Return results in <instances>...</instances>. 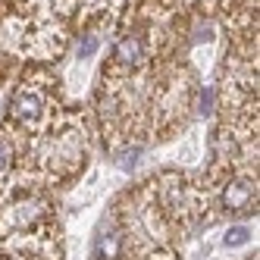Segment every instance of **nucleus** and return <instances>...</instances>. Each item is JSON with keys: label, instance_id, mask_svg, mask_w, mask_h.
Wrapping results in <instances>:
<instances>
[{"label": "nucleus", "instance_id": "obj_4", "mask_svg": "<svg viewBox=\"0 0 260 260\" xmlns=\"http://www.w3.org/2000/svg\"><path fill=\"white\" fill-rule=\"evenodd\" d=\"M248 238H251V229L248 226H232L226 232V238H222V245H226V248H238V245H245Z\"/></svg>", "mask_w": 260, "mask_h": 260}, {"label": "nucleus", "instance_id": "obj_6", "mask_svg": "<svg viewBox=\"0 0 260 260\" xmlns=\"http://www.w3.org/2000/svg\"><path fill=\"white\" fill-rule=\"evenodd\" d=\"M7 160H10V151H7V144L0 141V173L7 170Z\"/></svg>", "mask_w": 260, "mask_h": 260}, {"label": "nucleus", "instance_id": "obj_2", "mask_svg": "<svg viewBox=\"0 0 260 260\" xmlns=\"http://www.w3.org/2000/svg\"><path fill=\"white\" fill-rule=\"evenodd\" d=\"M41 113V98L35 91H22L19 98L13 101V116L16 119H35Z\"/></svg>", "mask_w": 260, "mask_h": 260}, {"label": "nucleus", "instance_id": "obj_1", "mask_svg": "<svg viewBox=\"0 0 260 260\" xmlns=\"http://www.w3.org/2000/svg\"><path fill=\"white\" fill-rule=\"evenodd\" d=\"M251 201H254V185L251 182H232L229 188L222 191V204H226V210H232V213L248 210Z\"/></svg>", "mask_w": 260, "mask_h": 260}, {"label": "nucleus", "instance_id": "obj_3", "mask_svg": "<svg viewBox=\"0 0 260 260\" xmlns=\"http://www.w3.org/2000/svg\"><path fill=\"white\" fill-rule=\"evenodd\" d=\"M116 60L125 63V66H135V63L141 60V44H138V38H125V41H119V47H116Z\"/></svg>", "mask_w": 260, "mask_h": 260}, {"label": "nucleus", "instance_id": "obj_5", "mask_svg": "<svg viewBox=\"0 0 260 260\" xmlns=\"http://www.w3.org/2000/svg\"><path fill=\"white\" fill-rule=\"evenodd\" d=\"M116 248H119V235H101V245H98V251L104 254V260H110V257H116Z\"/></svg>", "mask_w": 260, "mask_h": 260}, {"label": "nucleus", "instance_id": "obj_7", "mask_svg": "<svg viewBox=\"0 0 260 260\" xmlns=\"http://www.w3.org/2000/svg\"><path fill=\"white\" fill-rule=\"evenodd\" d=\"M91 50H94V38H85V44H82V50H79V53H82V57H88Z\"/></svg>", "mask_w": 260, "mask_h": 260}]
</instances>
